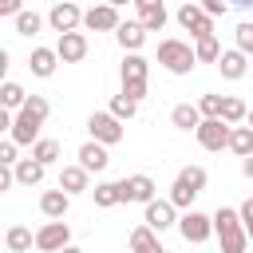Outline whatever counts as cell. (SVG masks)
Instances as JSON below:
<instances>
[{"label":"cell","instance_id":"d590c367","mask_svg":"<svg viewBox=\"0 0 253 253\" xmlns=\"http://www.w3.org/2000/svg\"><path fill=\"white\" fill-rule=\"evenodd\" d=\"M233 40H237V51L253 55V20H241V24L233 28Z\"/></svg>","mask_w":253,"mask_h":253},{"label":"cell","instance_id":"5b68a950","mask_svg":"<svg viewBox=\"0 0 253 253\" xmlns=\"http://www.w3.org/2000/svg\"><path fill=\"white\" fill-rule=\"evenodd\" d=\"M71 245V225L59 217V221H43L40 229H36V249L40 253H59V249H67Z\"/></svg>","mask_w":253,"mask_h":253},{"label":"cell","instance_id":"c3c4849f","mask_svg":"<svg viewBox=\"0 0 253 253\" xmlns=\"http://www.w3.org/2000/svg\"><path fill=\"white\" fill-rule=\"evenodd\" d=\"M158 253H166V249H158Z\"/></svg>","mask_w":253,"mask_h":253},{"label":"cell","instance_id":"277c9868","mask_svg":"<svg viewBox=\"0 0 253 253\" xmlns=\"http://www.w3.org/2000/svg\"><path fill=\"white\" fill-rule=\"evenodd\" d=\"M87 130H91V138L95 142H103V146H115V142H123V119H115L111 111H95L91 119H87Z\"/></svg>","mask_w":253,"mask_h":253},{"label":"cell","instance_id":"ac0fdd59","mask_svg":"<svg viewBox=\"0 0 253 253\" xmlns=\"http://www.w3.org/2000/svg\"><path fill=\"white\" fill-rule=\"evenodd\" d=\"M59 190H67L71 198H75V194H87V190H91V174H87L79 162H75V166H63V170H59Z\"/></svg>","mask_w":253,"mask_h":253},{"label":"cell","instance_id":"d6986e66","mask_svg":"<svg viewBox=\"0 0 253 253\" xmlns=\"http://www.w3.org/2000/svg\"><path fill=\"white\" fill-rule=\"evenodd\" d=\"M115 40H119L123 51H138V47L146 43V28H142V20H126V24H119Z\"/></svg>","mask_w":253,"mask_h":253},{"label":"cell","instance_id":"6da1fadb","mask_svg":"<svg viewBox=\"0 0 253 253\" xmlns=\"http://www.w3.org/2000/svg\"><path fill=\"white\" fill-rule=\"evenodd\" d=\"M47 115H51V103L43 99V95H28V103H24V111H16V123H12V142H20V146H36L40 142V126L47 123Z\"/></svg>","mask_w":253,"mask_h":253},{"label":"cell","instance_id":"30bf717a","mask_svg":"<svg viewBox=\"0 0 253 253\" xmlns=\"http://www.w3.org/2000/svg\"><path fill=\"white\" fill-rule=\"evenodd\" d=\"M178 24L194 36V40H206V36H213V16H206L198 4H182L178 8Z\"/></svg>","mask_w":253,"mask_h":253},{"label":"cell","instance_id":"5bb4252c","mask_svg":"<svg viewBox=\"0 0 253 253\" xmlns=\"http://www.w3.org/2000/svg\"><path fill=\"white\" fill-rule=\"evenodd\" d=\"M79 166H83L87 174H103V170L111 166L107 146H103V142H95V138H91V142H83V146H79Z\"/></svg>","mask_w":253,"mask_h":253},{"label":"cell","instance_id":"cb8c5ba5","mask_svg":"<svg viewBox=\"0 0 253 253\" xmlns=\"http://www.w3.org/2000/svg\"><path fill=\"white\" fill-rule=\"evenodd\" d=\"M91 198H95V206H99V210H111V206H119V202H123V186H119V182H95Z\"/></svg>","mask_w":253,"mask_h":253},{"label":"cell","instance_id":"7bdbcfd3","mask_svg":"<svg viewBox=\"0 0 253 253\" xmlns=\"http://www.w3.org/2000/svg\"><path fill=\"white\" fill-rule=\"evenodd\" d=\"M241 174L253 182V154H249V158H241Z\"/></svg>","mask_w":253,"mask_h":253},{"label":"cell","instance_id":"d6a6232c","mask_svg":"<svg viewBox=\"0 0 253 253\" xmlns=\"http://www.w3.org/2000/svg\"><path fill=\"white\" fill-rule=\"evenodd\" d=\"M32 158L43 162V166H51V162L59 158V142H55V138H40V142L32 146Z\"/></svg>","mask_w":253,"mask_h":253},{"label":"cell","instance_id":"7c38bea8","mask_svg":"<svg viewBox=\"0 0 253 253\" xmlns=\"http://www.w3.org/2000/svg\"><path fill=\"white\" fill-rule=\"evenodd\" d=\"M174 202L170 198H154L150 206H146V213H142V225H150L154 233H162V229H170V225H178V217H174Z\"/></svg>","mask_w":253,"mask_h":253},{"label":"cell","instance_id":"9a60e30c","mask_svg":"<svg viewBox=\"0 0 253 253\" xmlns=\"http://www.w3.org/2000/svg\"><path fill=\"white\" fill-rule=\"evenodd\" d=\"M55 51H59L63 63H79V59H87V36L83 32H67V36L55 40Z\"/></svg>","mask_w":253,"mask_h":253},{"label":"cell","instance_id":"836d02e7","mask_svg":"<svg viewBox=\"0 0 253 253\" xmlns=\"http://www.w3.org/2000/svg\"><path fill=\"white\" fill-rule=\"evenodd\" d=\"M111 115H115V119H123V123H126V119H134V115H138V103H134V99H126V95H123V91H119V95H115V99H111Z\"/></svg>","mask_w":253,"mask_h":253},{"label":"cell","instance_id":"7dc6e473","mask_svg":"<svg viewBox=\"0 0 253 253\" xmlns=\"http://www.w3.org/2000/svg\"><path fill=\"white\" fill-rule=\"evenodd\" d=\"M245 123H249V126H253V111H249V119H245Z\"/></svg>","mask_w":253,"mask_h":253},{"label":"cell","instance_id":"ffe728a7","mask_svg":"<svg viewBox=\"0 0 253 253\" xmlns=\"http://www.w3.org/2000/svg\"><path fill=\"white\" fill-rule=\"evenodd\" d=\"M119 75H123V83H138V79L150 75V59L138 55V51H126L123 63H119Z\"/></svg>","mask_w":253,"mask_h":253},{"label":"cell","instance_id":"44dd1931","mask_svg":"<svg viewBox=\"0 0 253 253\" xmlns=\"http://www.w3.org/2000/svg\"><path fill=\"white\" fill-rule=\"evenodd\" d=\"M170 123H174L178 130H198V126H202V111H198V103H178V107L170 111Z\"/></svg>","mask_w":253,"mask_h":253},{"label":"cell","instance_id":"e0dca14e","mask_svg":"<svg viewBox=\"0 0 253 253\" xmlns=\"http://www.w3.org/2000/svg\"><path fill=\"white\" fill-rule=\"evenodd\" d=\"M217 71H221V79H241L245 71H249V55L245 51H237V47H229V51H221V59H217Z\"/></svg>","mask_w":253,"mask_h":253},{"label":"cell","instance_id":"4dcf8cb0","mask_svg":"<svg viewBox=\"0 0 253 253\" xmlns=\"http://www.w3.org/2000/svg\"><path fill=\"white\" fill-rule=\"evenodd\" d=\"M12 24H16V36H36V32L43 28V16H40V12H32V8H24Z\"/></svg>","mask_w":253,"mask_h":253},{"label":"cell","instance_id":"9c48e42d","mask_svg":"<svg viewBox=\"0 0 253 253\" xmlns=\"http://www.w3.org/2000/svg\"><path fill=\"white\" fill-rule=\"evenodd\" d=\"M194 134H198L202 150H225V146H229L233 126H229V123H221V119H202V126H198Z\"/></svg>","mask_w":253,"mask_h":253},{"label":"cell","instance_id":"74e56055","mask_svg":"<svg viewBox=\"0 0 253 253\" xmlns=\"http://www.w3.org/2000/svg\"><path fill=\"white\" fill-rule=\"evenodd\" d=\"M198 8H202V12H206V16H213V20H217V16H225V12H229V4H225V0H198Z\"/></svg>","mask_w":253,"mask_h":253},{"label":"cell","instance_id":"1f68e13d","mask_svg":"<svg viewBox=\"0 0 253 253\" xmlns=\"http://www.w3.org/2000/svg\"><path fill=\"white\" fill-rule=\"evenodd\" d=\"M194 51H198V63H217V59H221V43H217V36L198 40V43H194Z\"/></svg>","mask_w":253,"mask_h":253},{"label":"cell","instance_id":"7402d4cb","mask_svg":"<svg viewBox=\"0 0 253 253\" xmlns=\"http://www.w3.org/2000/svg\"><path fill=\"white\" fill-rule=\"evenodd\" d=\"M12 170H16V182H20V186H40L47 166H43V162H36V158H20Z\"/></svg>","mask_w":253,"mask_h":253},{"label":"cell","instance_id":"f6af8a7d","mask_svg":"<svg viewBox=\"0 0 253 253\" xmlns=\"http://www.w3.org/2000/svg\"><path fill=\"white\" fill-rule=\"evenodd\" d=\"M59 253H83V249H79V245H67V249H59Z\"/></svg>","mask_w":253,"mask_h":253},{"label":"cell","instance_id":"681fc988","mask_svg":"<svg viewBox=\"0 0 253 253\" xmlns=\"http://www.w3.org/2000/svg\"><path fill=\"white\" fill-rule=\"evenodd\" d=\"M51 4H59V0H51Z\"/></svg>","mask_w":253,"mask_h":253},{"label":"cell","instance_id":"ee69618b","mask_svg":"<svg viewBox=\"0 0 253 253\" xmlns=\"http://www.w3.org/2000/svg\"><path fill=\"white\" fill-rule=\"evenodd\" d=\"M229 8H253V0H225Z\"/></svg>","mask_w":253,"mask_h":253},{"label":"cell","instance_id":"52a82bcc","mask_svg":"<svg viewBox=\"0 0 253 253\" xmlns=\"http://www.w3.org/2000/svg\"><path fill=\"white\" fill-rule=\"evenodd\" d=\"M47 24H51V32H59V36L79 32V24H83V8H79L75 0H59V4H51Z\"/></svg>","mask_w":253,"mask_h":253},{"label":"cell","instance_id":"f1b7e54d","mask_svg":"<svg viewBox=\"0 0 253 253\" xmlns=\"http://www.w3.org/2000/svg\"><path fill=\"white\" fill-rule=\"evenodd\" d=\"M241 225V213L233 210V206H217L213 210V233H229V229H237Z\"/></svg>","mask_w":253,"mask_h":253},{"label":"cell","instance_id":"b9f144b4","mask_svg":"<svg viewBox=\"0 0 253 253\" xmlns=\"http://www.w3.org/2000/svg\"><path fill=\"white\" fill-rule=\"evenodd\" d=\"M20 12H24V0H0V16H12L16 20Z\"/></svg>","mask_w":253,"mask_h":253},{"label":"cell","instance_id":"603a6c76","mask_svg":"<svg viewBox=\"0 0 253 253\" xmlns=\"http://www.w3.org/2000/svg\"><path fill=\"white\" fill-rule=\"evenodd\" d=\"M130 253H158L162 245H158V233L150 229V225H138V229H130Z\"/></svg>","mask_w":253,"mask_h":253},{"label":"cell","instance_id":"f546056e","mask_svg":"<svg viewBox=\"0 0 253 253\" xmlns=\"http://www.w3.org/2000/svg\"><path fill=\"white\" fill-rule=\"evenodd\" d=\"M217 237H221V253H245V249H249L245 225H237V229H229V233H217Z\"/></svg>","mask_w":253,"mask_h":253},{"label":"cell","instance_id":"2e32d148","mask_svg":"<svg viewBox=\"0 0 253 253\" xmlns=\"http://www.w3.org/2000/svg\"><path fill=\"white\" fill-rule=\"evenodd\" d=\"M40 210H43V217H51V221H59V217H67V210H71V194L67 190H43L40 194Z\"/></svg>","mask_w":253,"mask_h":253},{"label":"cell","instance_id":"f35d334b","mask_svg":"<svg viewBox=\"0 0 253 253\" xmlns=\"http://www.w3.org/2000/svg\"><path fill=\"white\" fill-rule=\"evenodd\" d=\"M237 213H241V225H245V233H249V241H253V198H245V202L237 206Z\"/></svg>","mask_w":253,"mask_h":253},{"label":"cell","instance_id":"3957f363","mask_svg":"<svg viewBox=\"0 0 253 253\" xmlns=\"http://www.w3.org/2000/svg\"><path fill=\"white\" fill-rule=\"evenodd\" d=\"M158 63L170 71V75H190L198 67V51L182 40H162L158 43Z\"/></svg>","mask_w":253,"mask_h":253},{"label":"cell","instance_id":"e575fe53","mask_svg":"<svg viewBox=\"0 0 253 253\" xmlns=\"http://www.w3.org/2000/svg\"><path fill=\"white\" fill-rule=\"evenodd\" d=\"M221 103H225V95H213V91H206V95L198 99V111H202V119H221Z\"/></svg>","mask_w":253,"mask_h":253},{"label":"cell","instance_id":"83f0119b","mask_svg":"<svg viewBox=\"0 0 253 253\" xmlns=\"http://www.w3.org/2000/svg\"><path fill=\"white\" fill-rule=\"evenodd\" d=\"M229 150H233L237 158H249V154H253V126H249V123H245V126H233Z\"/></svg>","mask_w":253,"mask_h":253},{"label":"cell","instance_id":"8992f818","mask_svg":"<svg viewBox=\"0 0 253 253\" xmlns=\"http://www.w3.org/2000/svg\"><path fill=\"white\" fill-rule=\"evenodd\" d=\"M178 233H182L190 245H202V241H210V233H213V213L186 210V213L178 217Z\"/></svg>","mask_w":253,"mask_h":253},{"label":"cell","instance_id":"d4e9b609","mask_svg":"<svg viewBox=\"0 0 253 253\" xmlns=\"http://www.w3.org/2000/svg\"><path fill=\"white\" fill-rule=\"evenodd\" d=\"M0 103H4V111H24L28 91H24L16 79H4V87H0Z\"/></svg>","mask_w":253,"mask_h":253},{"label":"cell","instance_id":"7a4b0ae2","mask_svg":"<svg viewBox=\"0 0 253 253\" xmlns=\"http://www.w3.org/2000/svg\"><path fill=\"white\" fill-rule=\"evenodd\" d=\"M206 170L202 166H182L178 170V178H174V186H170V202L178 206V210H190L194 206V198L206 190Z\"/></svg>","mask_w":253,"mask_h":253},{"label":"cell","instance_id":"4fadbf2b","mask_svg":"<svg viewBox=\"0 0 253 253\" xmlns=\"http://www.w3.org/2000/svg\"><path fill=\"white\" fill-rule=\"evenodd\" d=\"M59 63H63V59H59L55 47H32V55H28V67H32L36 79H51Z\"/></svg>","mask_w":253,"mask_h":253},{"label":"cell","instance_id":"484cf974","mask_svg":"<svg viewBox=\"0 0 253 253\" xmlns=\"http://www.w3.org/2000/svg\"><path fill=\"white\" fill-rule=\"evenodd\" d=\"M4 245H8L12 253H28V249L36 245V233H32L28 225H12V229L4 233Z\"/></svg>","mask_w":253,"mask_h":253},{"label":"cell","instance_id":"ba28073f","mask_svg":"<svg viewBox=\"0 0 253 253\" xmlns=\"http://www.w3.org/2000/svg\"><path fill=\"white\" fill-rule=\"evenodd\" d=\"M119 24H123V20H119V8L107 4V0H103V4H91V8L83 12V28H87V32H119Z\"/></svg>","mask_w":253,"mask_h":253},{"label":"cell","instance_id":"8fae6325","mask_svg":"<svg viewBox=\"0 0 253 253\" xmlns=\"http://www.w3.org/2000/svg\"><path fill=\"white\" fill-rule=\"evenodd\" d=\"M119 186H123V202H138V206H150L154 202V190H158L150 174H130Z\"/></svg>","mask_w":253,"mask_h":253},{"label":"cell","instance_id":"60d3db41","mask_svg":"<svg viewBox=\"0 0 253 253\" xmlns=\"http://www.w3.org/2000/svg\"><path fill=\"white\" fill-rule=\"evenodd\" d=\"M16 146H20V142H12V138L0 142V166H16V162H20V158H16Z\"/></svg>","mask_w":253,"mask_h":253},{"label":"cell","instance_id":"bcb514c9","mask_svg":"<svg viewBox=\"0 0 253 253\" xmlns=\"http://www.w3.org/2000/svg\"><path fill=\"white\" fill-rule=\"evenodd\" d=\"M107 4H115V8H123V4H134V0H107Z\"/></svg>","mask_w":253,"mask_h":253},{"label":"cell","instance_id":"ab89813d","mask_svg":"<svg viewBox=\"0 0 253 253\" xmlns=\"http://www.w3.org/2000/svg\"><path fill=\"white\" fill-rule=\"evenodd\" d=\"M123 95L134 99V103H142V99H146V79H138V83H123Z\"/></svg>","mask_w":253,"mask_h":253},{"label":"cell","instance_id":"4316f807","mask_svg":"<svg viewBox=\"0 0 253 253\" xmlns=\"http://www.w3.org/2000/svg\"><path fill=\"white\" fill-rule=\"evenodd\" d=\"M249 119V107L237 99V95H225V103H221V123H229V126H241Z\"/></svg>","mask_w":253,"mask_h":253},{"label":"cell","instance_id":"8d00e7d4","mask_svg":"<svg viewBox=\"0 0 253 253\" xmlns=\"http://www.w3.org/2000/svg\"><path fill=\"white\" fill-rule=\"evenodd\" d=\"M134 8H138V20H146V16H158V12H166V4H162V0H134Z\"/></svg>","mask_w":253,"mask_h":253}]
</instances>
